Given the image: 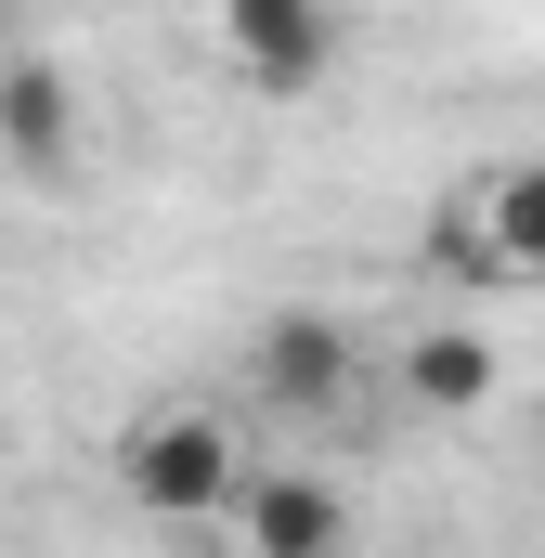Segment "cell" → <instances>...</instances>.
Instances as JSON below:
<instances>
[{
    "mask_svg": "<svg viewBox=\"0 0 545 558\" xmlns=\"http://www.w3.org/2000/svg\"><path fill=\"white\" fill-rule=\"evenodd\" d=\"M221 65H234L261 105H299V92L338 65V13H325V0H234V13H221Z\"/></svg>",
    "mask_w": 545,
    "mask_h": 558,
    "instance_id": "3",
    "label": "cell"
},
{
    "mask_svg": "<svg viewBox=\"0 0 545 558\" xmlns=\"http://www.w3.org/2000/svg\"><path fill=\"white\" fill-rule=\"evenodd\" d=\"M481 221H494L507 274L545 286V156H533V169H507V182H481Z\"/></svg>",
    "mask_w": 545,
    "mask_h": 558,
    "instance_id": "7",
    "label": "cell"
},
{
    "mask_svg": "<svg viewBox=\"0 0 545 558\" xmlns=\"http://www.w3.org/2000/svg\"><path fill=\"white\" fill-rule=\"evenodd\" d=\"M351 377H364V351H351L338 312H272L261 338H247V390H261L272 416H338Z\"/></svg>",
    "mask_w": 545,
    "mask_h": 558,
    "instance_id": "2",
    "label": "cell"
},
{
    "mask_svg": "<svg viewBox=\"0 0 545 558\" xmlns=\"http://www.w3.org/2000/svg\"><path fill=\"white\" fill-rule=\"evenodd\" d=\"M118 481H131V507H156V520H221V507H247L234 428L195 416V403H156V416H131V441H118Z\"/></svg>",
    "mask_w": 545,
    "mask_h": 558,
    "instance_id": "1",
    "label": "cell"
},
{
    "mask_svg": "<svg viewBox=\"0 0 545 558\" xmlns=\"http://www.w3.org/2000/svg\"><path fill=\"white\" fill-rule=\"evenodd\" d=\"M403 403L415 416H481V403H494V338H481V325H428L403 351Z\"/></svg>",
    "mask_w": 545,
    "mask_h": 558,
    "instance_id": "6",
    "label": "cell"
},
{
    "mask_svg": "<svg viewBox=\"0 0 545 558\" xmlns=\"http://www.w3.org/2000/svg\"><path fill=\"white\" fill-rule=\"evenodd\" d=\"M428 260L455 286H520L507 274V247H494V221H481V195H441V221H428Z\"/></svg>",
    "mask_w": 545,
    "mask_h": 558,
    "instance_id": "8",
    "label": "cell"
},
{
    "mask_svg": "<svg viewBox=\"0 0 545 558\" xmlns=\"http://www.w3.org/2000/svg\"><path fill=\"white\" fill-rule=\"evenodd\" d=\"M0 156L26 169V182H65V156H78V92H65V65H0Z\"/></svg>",
    "mask_w": 545,
    "mask_h": 558,
    "instance_id": "4",
    "label": "cell"
},
{
    "mask_svg": "<svg viewBox=\"0 0 545 558\" xmlns=\"http://www.w3.org/2000/svg\"><path fill=\"white\" fill-rule=\"evenodd\" d=\"M247 558H338L351 546V507L325 494V481H299V468H272V481H247Z\"/></svg>",
    "mask_w": 545,
    "mask_h": 558,
    "instance_id": "5",
    "label": "cell"
},
{
    "mask_svg": "<svg viewBox=\"0 0 545 558\" xmlns=\"http://www.w3.org/2000/svg\"><path fill=\"white\" fill-rule=\"evenodd\" d=\"M533 441H545V416H533Z\"/></svg>",
    "mask_w": 545,
    "mask_h": 558,
    "instance_id": "9",
    "label": "cell"
}]
</instances>
